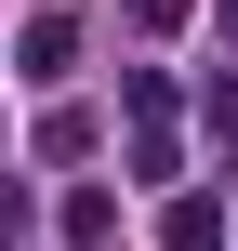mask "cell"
<instances>
[{"instance_id":"obj_1","label":"cell","mask_w":238,"mask_h":251,"mask_svg":"<svg viewBox=\"0 0 238 251\" xmlns=\"http://www.w3.org/2000/svg\"><path fill=\"white\" fill-rule=\"evenodd\" d=\"M66 66H79V26H66V13H40V26L13 40V79H66Z\"/></svg>"},{"instance_id":"obj_3","label":"cell","mask_w":238,"mask_h":251,"mask_svg":"<svg viewBox=\"0 0 238 251\" xmlns=\"http://www.w3.org/2000/svg\"><path fill=\"white\" fill-rule=\"evenodd\" d=\"M159 238H172V251H212V238H225V199H172V225H159Z\"/></svg>"},{"instance_id":"obj_2","label":"cell","mask_w":238,"mask_h":251,"mask_svg":"<svg viewBox=\"0 0 238 251\" xmlns=\"http://www.w3.org/2000/svg\"><path fill=\"white\" fill-rule=\"evenodd\" d=\"M66 251H119V199H106V185L66 199Z\"/></svg>"}]
</instances>
